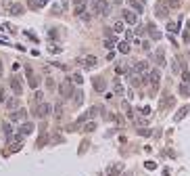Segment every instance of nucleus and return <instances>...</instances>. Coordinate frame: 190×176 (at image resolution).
<instances>
[{
  "label": "nucleus",
  "instance_id": "nucleus-1",
  "mask_svg": "<svg viewBox=\"0 0 190 176\" xmlns=\"http://www.w3.org/2000/svg\"><path fill=\"white\" fill-rule=\"evenodd\" d=\"M92 13H96V15H109V2L107 0H92Z\"/></svg>",
  "mask_w": 190,
  "mask_h": 176
},
{
  "label": "nucleus",
  "instance_id": "nucleus-2",
  "mask_svg": "<svg viewBox=\"0 0 190 176\" xmlns=\"http://www.w3.org/2000/svg\"><path fill=\"white\" fill-rule=\"evenodd\" d=\"M146 80L152 84V90H157V88H159V80H161V76H159L157 69H150V71L146 74Z\"/></svg>",
  "mask_w": 190,
  "mask_h": 176
},
{
  "label": "nucleus",
  "instance_id": "nucleus-3",
  "mask_svg": "<svg viewBox=\"0 0 190 176\" xmlns=\"http://www.w3.org/2000/svg\"><path fill=\"white\" fill-rule=\"evenodd\" d=\"M71 82H73V80H65V82L59 86V92H61V96H71Z\"/></svg>",
  "mask_w": 190,
  "mask_h": 176
},
{
  "label": "nucleus",
  "instance_id": "nucleus-4",
  "mask_svg": "<svg viewBox=\"0 0 190 176\" xmlns=\"http://www.w3.org/2000/svg\"><path fill=\"white\" fill-rule=\"evenodd\" d=\"M123 19H125V23H130V25H136V23H138V15L132 13V11H123Z\"/></svg>",
  "mask_w": 190,
  "mask_h": 176
},
{
  "label": "nucleus",
  "instance_id": "nucleus-5",
  "mask_svg": "<svg viewBox=\"0 0 190 176\" xmlns=\"http://www.w3.org/2000/svg\"><path fill=\"white\" fill-rule=\"evenodd\" d=\"M136 74H142V76H146L148 74V65H146V61H138V63H134V67H132Z\"/></svg>",
  "mask_w": 190,
  "mask_h": 176
},
{
  "label": "nucleus",
  "instance_id": "nucleus-6",
  "mask_svg": "<svg viewBox=\"0 0 190 176\" xmlns=\"http://www.w3.org/2000/svg\"><path fill=\"white\" fill-rule=\"evenodd\" d=\"M11 88L15 90V94H21V92H23V86H21V80H19L17 76H13V78H11Z\"/></svg>",
  "mask_w": 190,
  "mask_h": 176
},
{
  "label": "nucleus",
  "instance_id": "nucleus-7",
  "mask_svg": "<svg viewBox=\"0 0 190 176\" xmlns=\"http://www.w3.org/2000/svg\"><path fill=\"white\" fill-rule=\"evenodd\" d=\"M86 2H88V0H73V11H75V15H82V13H84Z\"/></svg>",
  "mask_w": 190,
  "mask_h": 176
},
{
  "label": "nucleus",
  "instance_id": "nucleus-8",
  "mask_svg": "<svg viewBox=\"0 0 190 176\" xmlns=\"http://www.w3.org/2000/svg\"><path fill=\"white\" fill-rule=\"evenodd\" d=\"M48 113H50V105H48V103H40V105H38V115H40V118H46Z\"/></svg>",
  "mask_w": 190,
  "mask_h": 176
},
{
  "label": "nucleus",
  "instance_id": "nucleus-9",
  "mask_svg": "<svg viewBox=\"0 0 190 176\" xmlns=\"http://www.w3.org/2000/svg\"><path fill=\"white\" fill-rule=\"evenodd\" d=\"M96 61H98V59H96L94 55H88V57L84 59V67H86V69H90V67H96Z\"/></svg>",
  "mask_w": 190,
  "mask_h": 176
},
{
  "label": "nucleus",
  "instance_id": "nucleus-10",
  "mask_svg": "<svg viewBox=\"0 0 190 176\" xmlns=\"http://www.w3.org/2000/svg\"><path fill=\"white\" fill-rule=\"evenodd\" d=\"M146 27H148V34H150V38H152V40H161V32H157V27H155V25H150V23H148Z\"/></svg>",
  "mask_w": 190,
  "mask_h": 176
},
{
  "label": "nucleus",
  "instance_id": "nucleus-11",
  "mask_svg": "<svg viewBox=\"0 0 190 176\" xmlns=\"http://www.w3.org/2000/svg\"><path fill=\"white\" fill-rule=\"evenodd\" d=\"M19 132H21V134H32V132H34V124H32V122H25V124H21Z\"/></svg>",
  "mask_w": 190,
  "mask_h": 176
},
{
  "label": "nucleus",
  "instance_id": "nucleus-12",
  "mask_svg": "<svg viewBox=\"0 0 190 176\" xmlns=\"http://www.w3.org/2000/svg\"><path fill=\"white\" fill-rule=\"evenodd\" d=\"M25 74H27V78H29V86L36 88V86H38V78L32 74V69H29V67H25Z\"/></svg>",
  "mask_w": 190,
  "mask_h": 176
},
{
  "label": "nucleus",
  "instance_id": "nucleus-13",
  "mask_svg": "<svg viewBox=\"0 0 190 176\" xmlns=\"http://www.w3.org/2000/svg\"><path fill=\"white\" fill-rule=\"evenodd\" d=\"M92 84H94V88L98 90V92H102V90L107 88V82H104L102 78H94V82H92Z\"/></svg>",
  "mask_w": 190,
  "mask_h": 176
},
{
  "label": "nucleus",
  "instance_id": "nucleus-14",
  "mask_svg": "<svg viewBox=\"0 0 190 176\" xmlns=\"http://www.w3.org/2000/svg\"><path fill=\"white\" fill-rule=\"evenodd\" d=\"M155 11H157V17H161V19H165V17H167V13H169L163 4H157V6H155Z\"/></svg>",
  "mask_w": 190,
  "mask_h": 176
},
{
  "label": "nucleus",
  "instance_id": "nucleus-15",
  "mask_svg": "<svg viewBox=\"0 0 190 176\" xmlns=\"http://www.w3.org/2000/svg\"><path fill=\"white\" fill-rule=\"evenodd\" d=\"M25 115H27L25 109H17L15 113H11V120H25Z\"/></svg>",
  "mask_w": 190,
  "mask_h": 176
},
{
  "label": "nucleus",
  "instance_id": "nucleus-16",
  "mask_svg": "<svg viewBox=\"0 0 190 176\" xmlns=\"http://www.w3.org/2000/svg\"><path fill=\"white\" fill-rule=\"evenodd\" d=\"M155 59H157V65H165V57H163V48H159L157 52H155Z\"/></svg>",
  "mask_w": 190,
  "mask_h": 176
},
{
  "label": "nucleus",
  "instance_id": "nucleus-17",
  "mask_svg": "<svg viewBox=\"0 0 190 176\" xmlns=\"http://www.w3.org/2000/svg\"><path fill=\"white\" fill-rule=\"evenodd\" d=\"M73 96H75V99H73V105H75V107H80V105L84 103V92H82V90H77Z\"/></svg>",
  "mask_w": 190,
  "mask_h": 176
},
{
  "label": "nucleus",
  "instance_id": "nucleus-18",
  "mask_svg": "<svg viewBox=\"0 0 190 176\" xmlns=\"http://www.w3.org/2000/svg\"><path fill=\"white\" fill-rule=\"evenodd\" d=\"M48 0H29V8H42Z\"/></svg>",
  "mask_w": 190,
  "mask_h": 176
},
{
  "label": "nucleus",
  "instance_id": "nucleus-19",
  "mask_svg": "<svg viewBox=\"0 0 190 176\" xmlns=\"http://www.w3.org/2000/svg\"><path fill=\"white\" fill-rule=\"evenodd\" d=\"M117 48H119V52H123V55L130 52V44H128V42H119V44H117Z\"/></svg>",
  "mask_w": 190,
  "mask_h": 176
},
{
  "label": "nucleus",
  "instance_id": "nucleus-20",
  "mask_svg": "<svg viewBox=\"0 0 190 176\" xmlns=\"http://www.w3.org/2000/svg\"><path fill=\"white\" fill-rule=\"evenodd\" d=\"M11 13H13V15H21V13H23V4H13V6H11Z\"/></svg>",
  "mask_w": 190,
  "mask_h": 176
},
{
  "label": "nucleus",
  "instance_id": "nucleus-21",
  "mask_svg": "<svg viewBox=\"0 0 190 176\" xmlns=\"http://www.w3.org/2000/svg\"><path fill=\"white\" fill-rule=\"evenodd\" d=\"M113 32H115V34H121V32H123V21H115V23H113Z\"/></svg>",
  "mask_w": 190,
  "mask_h": 176
},
{
  "label": "nucleus",
  "instance_id": "nucleus-22",
  "mask_svg": "<svg viewBox=\"0 0 190 176\" xmlns=\"http://www.w3.org/2000/svg\"><path fill=\"white\" fill-rule=\"evenodd\" d=\"M188 111H190V107H182V109L178 111V115H176V122H180V120H182V118H184Z\"/></svg>",
  "mask_w": 190,
  "mask_h": 176
},
{
  "label": "nucleus",
  "instance_id": "nucleus-23",
  "mask_svg": "<svg viewBox=\"0 0 190 176\" xmlns=\"http://www.w3.org/2000/svg\"><path fill=\"white\" fill-rule=\"evenodd\" d=\"M128 2H130V4L138 11V13H142V2H138V0H128Z\"/></svg>",
  "mask_w": 190,
  "mask_h": 176
},
{
  "label": "nucleus",
  "instance_id": "nucleus-24",
  "mask_svg": "<svg viewBox=\"0 0 190 176\" xmlns=\"http://www.w3.org/2000/svg\"><path fill=\"white\" fill-rule=\"evenodd\" d=\"M180 92H182V94H190V82H184V84L180 86Z\"/></svg>",
  "mask_w": 190,
  "mask_h": 176
},
{
  "label": "nucleus",
  "instance_id": "nucleus-25",
  "mask_svg": "<svg viewBox=\"0 0 190 176\" xmlns=\"http://www.w3.org/2000/svg\"><path fill=\"white\" fill-rule=\"evenodd\" d=\"M2 128H4V136H6V138H11V136H13V128H11L8 124H4Z\"/></svg>",
  "mask_w": 190,
  "mask_h": 176
},
{
  "label": "nucleus",
  "instance_id": "nucleus-26",
  "mask_svg": "<svg viewBox=\"0 0 190 176\" xmlns=\"http://www.w3.org/2000/svg\"><path fill=\"white\" fill-rule=\"evenodd\" d=\"M178 27H180V23H167V30H169L171 34H176V32H178Z\"/></svg>",
  "mask_w": 190,
  "mask_h": 176
},
{
  "label": "nucleus",
  "instance_id": "nucleus-27",
  "mask_svg": "<svg viewBox=\"0 0 190 176\" xmlns=\"http://www.w3.org/2000/svg\"><path fill=\"white\" fill-rule=\"evenodd\" d=\"M94 128H96V124H94V122H90V124H86V126H84V130H86V132H92Z\"/></svg>",
  "mask_w": 190,
  "mask_h": 176
},
{
  "label": "nucleus",
  "instance_id": "nucleus-28",
  "mask_svg": "<svg viewBox=\"0 0 190 176\" xmlns=\"http://www.w3.org/2000/svg\"><path fill=\"white\" fill-rule=\"evenodd\" d=\"M182 80H184V82H190V71H188V69L182 71Z\"/></svg>",
  "mask_w": 190,
  "mask_h": 176
},
{
  "label": "nucleus",
  "instance_id": "nucleus-29",
  "mask_svg": "<svg viewBox=\"0 0 190 176\" xmlns=\"http://www.w3.org/2000/svg\"><path fill=\"white\" fill-rule=\"evenodd\" d=\"M71 80H73V82H75V84H82V82H84V80H82V76H80V74H73V78H71Z\"/></svg>",
  "mask_w": 190,
  "mask_h": 176
},
{
  "label": "nucleus",
  "instance_id": "nucleus-30",
  "mask_svg": "<svg viewBox=\"0 0 190 176\" xmlns=\"http://www.w3.org/2000/svg\"><path fill=\"white\" fill-rule=\"evenodd\" d=\"M167 6H169V8H176V6H180V2H178V0H167Z\"/></svg>",
  "mask_w": 190,
  "mask_h": 176
},
{
  "label": "nucleus",
  "instance_id": "nucleus-31",
  "mask_svg": "<svg viewBox=\"0 0 190 176\" xmlns=\"http://www.w3.org/2000/svg\"><path fill=\"white\" fill-rule=\"evenodd\" d=\"M121 92H123V86L119 82H115V94H121Z\"/></svg>",
  "mask_w": 190,
  "mask_h": 176
},
{
  "label": "nucleus",
  "instance_id": "nucleus-32",
  "mask_svg": "<svg viewBox=\"0 0 190 176\" xmlns=\"http://www.w3.org/2000/svg\"><path fill=\"white\" fill-rule=\"evenodd\" d=\"M144 166H146V168H148V170H155V168H157V164H155V162H146V164H144Z\"/></svg>",
  "mask_w": 190,
  "mask_h": 176
},
{
  "label": "nucleus",
  "instance_id": "nucleus-33",
  "mask_svg": "<svg viewBox=\"0 0 190 176\" xmlns=\"http://www.w3.org/2000/svg\"><path fill=\"white\" fill-rule=\"evenodd\" d=\"M171 69H173V71H176V74H178V71H180V65H178V61H173V63H171Z\"/></svg>",
  "mask_w": 190,
  "mask_h": 176
},
{
  "label": "nucleus",
  "instance_id": "nucleus-34",
  "mask_svg": "<svg viewBox=\"0 0 190 176\" xmlns=\"http://www.w3.org/2000/svg\"><path fill=\"white\" fill-rule=\"evenodd\" d=\"M142 136H150V130H146V128H142V130H138Z\"/></svg>",
  "mask_w": 190,
  "mask_h": 176
},
{
  "label": "nucleus",
  "instance_id": "nucleus-35",
  "mask_svg": "<svg viewBox=\"0 0 190 176\" xmlns=\"http://www.w3.org/2000/svg\"><path fill=\"white\" fill-rule=\"evenodd\" d=\"M142 113L144 115H150V107H142Z\"/></svg>",
  "mask_w": 190,
  "mask_h": 176
},
{
  "label": "nucleus",
  "instance_id": "nucleus-36",
  "mask_svg": "<svg viewBox=\"0 0 190 176\" xmlns=\"http://www.w3.org/2000/svg\"><path fill=\"white\" fill-rule=\"evenodd\" d=\"M0 101H6V96H4V90L0 88Z\"/></svg>",
  "mask_w": 190,
  "mask_h": 176
},
{
  "label": "nucleus",
  "instance_id": "nucleus-37",
  "mask_svg": "<svg viewBox=\"0 0 190 176\" xmlns=\"http://www.w3.org/2000/svg\"><path fill=\"white\" fill-rule=\"evenodd\" d=\"M0 74H2V63H0Z\"/></svg>",
  "mask_w": 190,
  "mask_h": 176
}]
</instances>
